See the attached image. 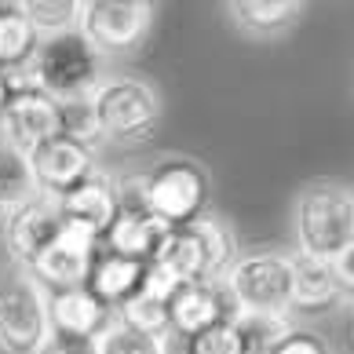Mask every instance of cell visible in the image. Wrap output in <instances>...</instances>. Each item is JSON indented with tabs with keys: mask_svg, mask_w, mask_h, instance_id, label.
Instances as JSON below:
<instances>
[{
	"mask_svg": "<svg viewBox=\"0 0 354 354\" xmlns=\"http://www.w3.org/2000/svg\"><path fill=\"white\" fill-rule=\"evenodd\" d=\"M238 259V238L223 219L198 216L183 227H168L161 248L150 263L168 270L179 285H198V281H223L230 263Z\"/></svg>",
	"mask_w": 354,
	"mask_h": 354,
	"instance_id": "1",
	"label": "cell"
},
{
	"mask_svg": "<svg viewBox=\"0 0 354 354\" xmlns=\"http://www.w3.org/2000/svg\"><path fill=\"white\" fill-rule=\"evenodd\" d=\"M106 81L102 73V55L77 30L44 37L37 44L30 66H26L19 84L41 88L51 102H84L99 91V84Z\"/></svg>",
	"mask_w": 354,
	"mask_h": 354,
	"instance_id": "2",
	"label": "cell"
},
{
	"mask_svg": "<svg viewBox=\"0 0 354 354\" xmlns=\"http://www.w3.org/2000/svg\"><path fill=\"white\" fill-rule=\"evenodd\" d=\"M296 252L336 259L354 241V187L339 179H314L299 190L292 208Z\"/></svg>",
	"mask_w": 354,
	"mask_h": 354,
	"instance_id": "3",
	"label": "cell"
},
{
	"mask_svg": "<svg viewBox=\"0 0 354 354\" xmlns=\"http://www.w3.org/2000/svg\"><path fill=\"white\" fill-rule=\"evenodd\" d=\"M142 208L165 227H183L208 212L212 176L201 161L183 153H168L139 176Z\"/></svg>",
	"mask_w": 354,
	"mask_h": 354,
	"instance_id": "4",
	"label": "cell"
},
{
	"mask_svg": "<svg viewBox=\"0 0 354 354\" xmlns=\"http://www.w3.org/2000/svg\"><path fill=\"white\" fill-rule=\"evenodd\" d=\"M102 142L117 147H142L161 128V91L142 77H106L99 91L91 95Z\"/></svg>",
	"mask_w": 354,
	"mask_h": 354,
	"instance_id": "5",
	"label": "cell"
},
{
	"mask_svg": "<svg viewBox=\"0 0 354 354\" xmlns=\"http://www.w3.org/2000/svg\"><path fill=\"white\" fill-rule=\"evenodd\" d=\"M234 310H259V314H288V288H292V267L288 252L278 248H252L238 252L223 278Z\"/></svg>",
	"mask_w": 354,
	"mask_h": 354,
	"instance_id": "6",
	"label": "cell"
},
{
	"mask_svg": "<svg viewBox=\"0 0 354 354\" xmlns=\"http://www.w3.org/2000/svg\"><path fill=\"white\" fill-rule=\"evenodd\" d=\"M48 296L26 270L0 274V351L37 354L48 339Z\"/></svg>",
	"mask_w": 354,
	"mask_h": 354,
	"instance_id": "7",
	"label": "cell"
},
{
	"mask_svg": "<svg viewBox=\"0 0 354 354\" xmlns=\"http://www.w3.org/2000/svg\"><path fill=\"white\" fill-rule=\"evenodd\" d=\"M153 26V4L147 0H81V22L77 33L106 55H124L147 41Z\"/></svg>",
	"mask_w": 354,
	"mask_h": 354,
	"instance_id": "8",
	"label": "cell"
},
{
	"mask_svg": "<svg viewBox=\"0 0 354 354\" xmlns=\"http://www.w3.org/2000/svg\"><path fill=\"white\" fill-rule=\"evenodd\" d=\"M117 216L110 223V230L102 234V248L124 256V259H136V263H150L161 248L168 227L157 223L147 208H142L139 198V176H128V179H117Z\"/></svg>",
	"mask_w": 354,
	"mask_h": 354,
	"instance_id": "9",
	"label": "cell"
},
{
	"mask_svg": "<svg viewBox=\"0 0 354 354\" xmlns=\"http://www.w3.org/2000/svg\"><path fill=\"white\" fill-rule=\"evenodd\" d=\"M26 165H30V176H33V187L41 198L59 201L62 194H70L77 183H84L99 172L95 165V153L81 142H73L66 136H51L44 142L26 153Z\"/></svg>",
	"mask_w": 354,
	"mask_h": 354,
	"instance_id": "10",
	"label": "cell"
},
{
	"mask_svg": "<svg viewBox=\"0 0 354 354\" xmlns=\"http://www.w3.org/2000/svg\"><path fill=\"white\" fill-rule=\"evenodd\" d=\"M95 252H99V238H91L88 230L70 227V223L62 219L59 238L51 241L30 267H26V274H30V278L41 285L44 292L77 288V285H84L88 267H91V259H95Z\"/></svg>",
	"mask_w": 354,
	"mask_h": 354,
	"instance_id": "11",
	"label": "cell"
},
{
	"mask_svg": "<svg viewBox=\"0 0 354 354\" xmlns=\"http://www.w3.org/2000/svg\"><path fill=\"white\" fill-rule=\"evenodd\" d=\"M59 136V102H51L33 84H11V95L0 113V142L19 153H30L37 142Z\"/></svg>",
	"mask_w": 354,
	"mask_h": 354,
	"instance_id": "12",
	"label": "cell"
},
{
	"mask_svg": "<svg viewBox=\"0 0 354 354\" xmlns=\"http://www.w3.org/2000/svg\"><path fill=\"white\" fill-rule=\"evenodd\" d=\"M234 304L223 281H198L183 285L168 304V336L165 339H190L212 325H223L234 318Z\"/></svg>",
	"mask_w": 354,
	"mask_h": 354,
	"instance_id": "13",
	"label": "cell"
},
{
	"mask_svg": "<svg viewBox=\"0 0 354 354\" xmlns=\"http://www.w3.org/2000/svg\"><path fill=\"white\" fill-rule=\"evenodd\" d=\"M59 230H62V216H59V205L51 198H33L30 205L15 208L4 219V245H8L11 263L19 270H26L59 238Z\"/></svg>",
	"mask_w": 354,
	"mask_h": 354,
	"instance_id": "14",
	"label": "cell"
},
{
	"mask_svg": "<svg viewBox=\"0 0 354 354\" xmlns=\"http://www.w3.org/2000/svg\"><path fill=\"white\" fill-rule=\"evenodd\" d=\"M288 267H292V288H288V314H329L344 304L339 292L333 259H314L288 252Z\"/></svg>",
	"mask_w": 354,
	"mask_h": 354,
	"instance_id": "15",
	"label": "cell"
},
{
	"mask_svg": "<svg viewBox=\"0 0 354 354\" xmlns=\"http://www.w3.org/2000/svg\"><path fill=\"white\" fill-rule=\"evenodd\" d=\"M55 205H59V216L70 227H81L91 238L102 241V234L110 230V223L117 216V187L106 172H95L91 179L77 183L70 194H62Z\"/></svg>",
	"mask_w": 354,
	"mask_h": 354,
	"instance_id": "16",
	"label": "cell"
},
{
	"mask_svg": "<svg viewBox=\"0 0 354 354\" xmlns=\"http://www.w3.org/2000/svg\"><path fill=\"white\" fill-rule=\"evenodd\" d=\"M48 296V325L51 333H70V336H102V329L117 318V314L99 304L84 285L77 288H59Z\"/></svg>",
	"mask_w": 354,
	"mask_h": 354,
	"instance_id": "17",
	"label": "cell"
},
{
	"mask_svg": "<svg viewBox=\"0 0 354 354\" xmlns=\"http://www.w3.org/2000/svg\"><path fill=\"white\" fill-rule=\"evenodd\" d=\"M142 270H147V263L124 259V256H117V252H110V248L99 245V252H95V259H91V267H88L84 288L99 299V304H106L110 310H117L124 299H132L139 292Z\"/></svg>",
	"mask_w": 354,
	"mask_h": 354,
	"instance_id": "18",
	"label": "cell"
},
{
	"mask_svg": "<svg viewBox=\"0 0 354 354\" xmlns=\"http://www.w3.org/2000/svg\"><path fill=\"white\" fill-rule=\"evenodd\" d=\"M41 37L33 33L30 19L22 11V0H0V73L8 84H19Z\"/></svg>",
	"mask_w": 354,
	"mask_h": 354,
	"instance_id": "19",
	"label": "cell"
},
{
	"mask_svg": "<svg viewBox=\"0 0 354 354\" xmlns=\"http://www.w3.org/2000/svg\"><path fill=\"white\" fill-rule=\"evenodd\" d=\"M227 15L241 33L267 41V37H278L288 26H296V19L304 15V4L299 0H234L227 4Z\"/></svg>",
	"mask_w": 354,
	"mask_h": 354,
	"instance_id": "20",
	"label": "cell"
},
{
	"mask_svg": "<svg viewBox=\"0 0 354 354\" xmlns=\"http://www.w3.org/2000/svg\"><path fill=\"white\" fill-rule=\"evenodd\" d=\"M230 329L238 336L241 354H274L278 344L296 329L288 314H259V310H238L230 318Z\"/></svg>",
	"mask_w": 354,
	"mask_h": 354,
	"instance_id": "21",
	"label": "cell"
},
{
	"mask_svg": "<svg viewBox=\"0 0 354 354\" xmlns=\"http://www.w3.org/2000/svg\"><path fill=\"white\" fill-rule=\"evenodd\" d=\"M33 198H41V194H37V187H33L26 153L0 142V219H8L15 208L30 205Z\"/></svg>",
	"mask_w": 354,
	"mask_h": 354,
	"instance_id": "22",
	"label": "cell"
},
{
	"mask_svg": "<svg viewBox=\"0 0 354 354\" xmlns=\"http://www.w3.org/2000/svg\"><path fill=\"white\" fill-rule=\"evenodd\" d=\"M22 11L41 41L44 37L70 33L81 22V0H22Z\"/></svg>",
	"mask_w": 354,
	"mask_h": 354,
	"instance_id": "23",
	"label": "cell"
},
{
	"mask_svg": "<svg viewBox=\"0 0 354 354\" xmlns=\"http://www.w3.org/2000/svg\"><path fill=\"white\" fill-rule=\"evenodd\" d=\"M99 354H168V347H165V336L139 333L113 318L99 336Z\"/></svg>",
	"mask_w": 354,
	"mask_h": 354,
	"instance_id": "24",
	"label": "cell"
},
{
	"mask_svg": "<svg viewBox=\"0 0 354 354\" xmlns=\"http://www.w3.org/2000/svg\"><path fill=\"white\" fill-rule=\"evenodd\" d=\"M113 314H117V322L132 325V329H139V333L168 336V304H161V299L147 296L142 288H139L132 299H124V304L117 307Z\"/></svg>",
	"mask_w": 354,
	"mask_h": 354,
	"instance_id": "25",
	"label": "cell"
},
{
	"mask_svg": "<svg viewBox=\"0 0 354 354\" xmlns=\"http://www.w3.org/2000/svg\"><path fill=\"white\" fill-rule=\"evenodd\" d=\"M59 136H66L73 142H81V147H88L91 153H99L102 132H99L95 110H91V99H84V102H62V106H59Z\"/></svg>",
	"mask_w": 354,
	"mask_h": 354,
	"instance_id": "26",
	"label": "cell"
},
{
	"mask_svg": "<svg viewBox=\"0 0 354 354\" xmlns=\"http://www.w3.org/2000/svg\"><path fill=\"white\" fill-rule=\"evenodd\" d=\"M168 344H183V354H241L230 322L212 325V329H205V333L190 336V339H168Z\"/></svg>",
	"mask_w": 354,
	"mask_h": 354,
	"instance_id": "27",
	"label": "cell"
},
{
	"mask_svg": "<svg viewBox=\"0 0 354 354\" xmlns=\"http://www.w3.org/2000/svg\"><path fill=\"white\" fill-rule=\"evenodd\" d=\"M37 354H99V336H70V333H48Z\"/></svg>",
	"mask_w": 354,
	"mask_h": 354,
	"instance_id": "28",
	"label": "cell"
},
{
	"mask_svg": "<svg viewBox=\"0 0 354 354\" xmlns=\"http://www.w3.org/2000/svg\"><path fill=\"white\" fill-rule=\"evenodd\" d=\"M274 354H333V347L325 344V339L318 333H310V329H292Z\"/></svg>",
	"mask_w": 354,
	"mask_h": 354,
	"instance_id": "29",
	"label": "cell"
},
{
	"mask_svg": "<svg viewBox=\"0 0 354 354\" xmlns=\"http://www.w3.org/2000/svg\"><path fill=\"white\" fill-rule=\"evenodd\" d=\"M333 270H336V281H339L344 299H351V304H354V241L333 259Z\"/></svg>",
	"mask_w": 354,
	"mask_h": 354,
	"instance_id": "30",
	"label": "cell"
},
{
	"mask_svg": "<svg viewBox=\"0 0 354 354\" xmlns=\"http://www.w3.org/2000/svg\"><path fill=\"white\" fill-rule=\"evenodd\" d=\"M8 95H11V84H8V77L0 73V113H4V102H8Z\"/></svg>",
	"mask_w": 354,
	"mask_h": 354,
	"instance_id": "31",
	"label": "cell"
},
{
	"mask_svg": "<svg viewBox=\"0 0 354 354\" xmlns=\"http://www.w3.org/2000/svg\"><path fill=\"white\" fill-rule=\"evenodd\" d=\"M347 336H351V347H354V304H351V314H347Z\"/></svg>",
	"mask_w": 354,
	"mask_h": 354,
	"instance_id": "32",
	"label": "cell"
}]
</instances>
